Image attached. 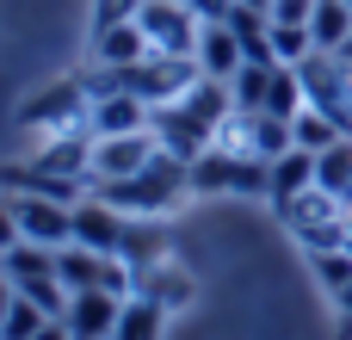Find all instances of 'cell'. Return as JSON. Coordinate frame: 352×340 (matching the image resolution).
I'll use <instances>...</instances> for the list:
<instances>
[{
	"label": "cell",
	"mask_w": 352,
	"mask_h": 340,
	"mask_svg": "<svg viewBox=\"0 0 352 340\" xmlns=\"http://www.w3.org/2000/svg\"><path fill=\"white\" fill-rule=\"evenodd\" d=\"M192 186V167H179L173 155H161L155 167H142L136 180H111V186H93V198H105V204H118L130 223H155V217H167L173 204H179V192Z\"/></svg>",
	"instance_id": "6da1fadb"
},
{
	"label": "cell",
	"mask_w": 352,
	"mask_h": 340,
	"mask_svg": "<svg viewBox=\"0 0 352 340\" xmlns=\"http://www.w3.org/2000/svg\"><path fill=\"white\" fill-rule=\"evenodd\" d=\"M161 161V142L155 130H136V136H93V161H87V180L93 186H111V180H136L142 167Z\"/></svg>",
	"instance_id": "7a4b0ae2"
},
{
	"label": "cell",
	"mask_w": 352,
	"mask_h": 340,
	"mask_svg": "<svg viewBox=\"0 0 352 340\" xmlns=\"http://www.w3.org/2000/svg\"><path fill=\"white\" fill-rule=\"evenodd\" d=\"M136 25L155 43V56H192L198 50V31H204V19L186 0H142L136 6Z\"/></svg>",
	"instance_id": "3957f363"
},
{
	"label": "cell",
	"mask_w": 352,
	"mask_h": 340,
	"mask_svg": "<svg viewBox=\"0 0 352 340\" xmlns=\"http://www.w3.org/2000/svg\"><path fill=\"white\" fill-rule=\"evenodd\" d=\"M6 198L19 217V242H31V248H68L74 242V204L43 198V192H6Z\"/></svg>",
	"instance_id": "277c9868"
},
{
	"label": "cell",
	"mask_w": 352,
	"mask_h": 340,
	"mask_svg": "<svg viewBox=\"0 0 352 340\" xmlns=\"http://www.w3.org/2000/svg\"><path fill=\"white\" fill-rule=\"evenodd\" d=\"M148 130H155L161 155H173L179 167H192V161H198V155H210V142H217V130H210V124H198L186 105H161Z\"/></svg>",
	"instance_id": "5b68a950"
},
{
	"label": "cell",
	"mask_w": 352,
	"mask_h": 340,
	"mask_svg": "<svg viewBox=\"0 0 352 340\" xmlns=\"http://www.w3.org/2000/svg\"><path fill=\"white\" fill-rule=\"evenodd\" d=\"M124 304H130V297H118V291L93 285V291H74V297H68L62 322H68V334H74V340H111V334H118Z\"/></svg>",
	"instance_id": "8992f818"
},
{
	"label": "cell",
	"mask_w": 352,
	"mask_h": 340,
	"mask_svg": "<svg viewBox=\"0 0 352 340\" xmlns=\"http://www.w3.org/2000/svg\"><path fill=\"white\" fill-rule=\"evenodd\" d=\"M155 124V105H142L136 93H99L87 99V136H136Z\"/></svg>",
	"instance_id": "52a82bcc"
},
{
	"label": "cell",
	"mask_w": 352,
	"mask_h": 340,
	"mask_svg": "<svg viewBox=\"0 0 352 340\" xmlns=\"http://www.w3.org/2000/svg\"><path fill=\"white\" fill-rule=\"evenodd\" d=\"M130 235V217L105 198H74V242L93 248V254H118Z\"/></svg>",
	"instance_id": "ba28073f"
},
{
	"label": "cell",
	"mask_w": 352,
	"mask_h": 340,
	"mask_svg": "<svg viewBox=\"0 0 352 340\" xmlns=\"http://www.w3.org/2000/svg\"><path fill=\"white\" fill-rule=\"evenodd\" d=\"M303 192H316V155L309 149H291V155H278V161H266V204L285 217Z\"/></svg>",
	"instance_id": "9c48e42d"
},
{
	"label": "cell",
	"mask_w": 352,
	"mask_h": 340,
	"mask_svg": "<svg viewBox=\"0 0 352 340\" xmlns=\"http://www.w3.org/2000/svg\"><path fill=\"white\" fill-rule=\"evenodd\" d=\"M192 62H198V74H210V81H235V68L248 62V50H241L235 25H204V31H198Z\"/></svg>",
	"instance_id": "30bf717a"
},
{
	"label": "cell",
	"mask_w": 352,
	"mask_h": 340,
	"mask_svg": "<svg viewBox=\"0 0 352 340\" xmlns=\"http://www.w3.org/2000/svg\"><path fill=\"white\" fill-rule=\"evenodd\" d=\"M148 56H155V43L142 37L136 19H124V25H111V31L93 37V62H99V68H136V62H148Z\"/></svg>",
	"instance_id": "8fae6325"
},
{
	"label": "cell",
	"mask_w": 352,
	"mask_h": 340,
	"mask_svg": "<svg viewBox=\"0 0 352 340\" xmlns=\"http://www.w3.org/2000/svg\"><path fill=\"white\" fill-rule=\"evenodd\" d=\"M316 192H328L340 211H352V136L316 155Z\"/></svg>",
	"instance_id": "7c38bea8"
},
{
	"label": "cell",
	"mask_w": 352,
	"mask_h": 340,
	"mask_svg": "<svg viewBox=\"0 0 352 340\" xmlns=\"http://www.w3.org/2000/svg\"><path fill=\"white\" fill-rule=\"evenodd\" d=\"M291 136H297V149L322 155V149H334L340 136H352V124H346V118H334V111H322V105H309V111H297Z\"/></svg>",
	"instance_id": "4fadbf2b"
},
{
	"label": "cell",
	"mask_w": 352,
	"mask_h": 340,
	"mask_svg": "<svg viewBox=\"0 0 352 340\" xmlns=\"http://www.w3.org/2000/svg\"><path fill=\"white\" fill-rule=\"evenodd\" d=\"M309 37H316V50H340L352 37V0H316V12H309Z\"/></svg>",
	"instance_id": "5bb4252c"
},
{
	"label": "cell",
	"mask_w": 352,
	"mask_h": 340,
	"mask_svg": "<svg viewBox=\"0 0 352 340\" xmlns=\"http://www.w3.org/2000/svg\"><path fill=\"white\" fill-rule=\"evenodd\" d=\"M266 93H272V68H266V62H241L235 81H229L235 111H266Z\"/></svg>",
	"instance_id": "9a60e30c"
},
{
	"label": "cell",
	"mask_w": 352,
	"mask_h": 340,
	"mask_svg": "<svg viewBox=\"0 0 352 340\" xmlns=\"http://www.w3.org/2000/svg\"><path fill=\"white\" fill-rule=\"evenodd\" d=\"M161 316H167V310H161L155 297H130V304H124V316H118V334H111V340H161Z\"/></svg>",
	"instance_id": "2e32d148"
},
{
	"label": "cell",
	"mask_w": 352,
	"mask_h": 340,
	"mask_svg": "<svg viewBox=\"0 0 352 340\" xmlns=\"http://www.w3.org/2000/svg\"><path fill=\"white\" fill-rule=\"evenodd\" d=\"M266 111H272V118H291V124H297V111H309V93H303V74H297V68H272Z\"/></svg>",
	"instance_id": "e0dca14e"
},
{
	"label": "cell",
	"mask_w": 352,
	"mask_h": 340,
	"mask_svg": "<svg viewBox=\"0 0 352 340\" xmlns=\"http://www.w3.org/2000/svg\"><path fill=\"white\" fill-rule=\"evenodd\" d=\"M43 322H56V316H43V304H37V297H12V310L0 316V340H31Z\"/></svg>",
	"instance_id": "ac0fdd59"
},
{
	"label": "cell",
	"mask_w": 352,
	"mask_h": 340,
	"mask_svg": "<svg viewBox=\"0 0 352 340\" xmlns=\"http://www.w3.org/2000/svg\"><path fill=\"white\" fill-rule=\"evenodd\" d=\"M136 6H142V0H99V12H93V37L111 31V25H124V19H136Z\"/></svg>",
	"instance_id": "d6986e66"
},
{
	"label": "cell",
	"mask_w": 352,
	"mask_h": 340,
	"mask_svg": "<svg viewBox=\"0 0 352 340\" xmlns=\"http://www.w3.org/2000/svg\"><path fill=\"white\" fill-rule=\"evenodd\" d=\"M186 6H192L204 25H229V19H235V0H186Z\"/></svg>",
	"instance_id": "ffe728a7"
},
{
	"label": "cell",
	"mask_w": 352,
	"mask_h": 340,
	"mask_svg": "<svg viewBox=\"0 0 352 340\" xmlns=\"http://www.w3.org/2000/svg\"><path fill=\"white\" fill-rule=\"evenodd\" d=\"M19 248V217H12V198H0V254Z\"/></svg>",
	"instance_id": "44dd1931"
},
{
	"label": "cell",
	"mask_w": 352,
	"mask_h": 340,
	"mask_svg": "<svg viewBox=\"0 0 352 340\" xmlns=\"http://www.w3.org/2000/svg\"><path fill=\"white\" fill-rule=\"evenodd\" d=\"M31 340H74V334H68V322H43Z\"/></svg>",
	"instance_id": "7402d4cb"
},
{
	"label": "cell",
	"mask_w": 352,
	"mask_h": 340,
	"mask_svg": "<svg viewBox=\"0 0 352 340\" xmlns=\"http://www.w3.org/2000/svg\"><path fill=\"white\" fill-rule=\"evenodd\" d=\"M235 12H260V19H272V0H235Z\"/></svg>",
	"instance_id": "603a6c76"
},
{
	"label": "cell",
	"mask_w": 352,
	"mask_h": 340,
	"mask_svg": "<svg viewBox=\"0 0 352 340\" xmlns=\"http://www.w3.org/2000/svg\"><path fill=\"white\" fill-rule=\"evenodd\" d=\"M12 297H19V291H12V279H6V266H0V316L12 310Z\"/></svg>",
	"instance_id": "cb8c5ba5"
}]
</instances>
